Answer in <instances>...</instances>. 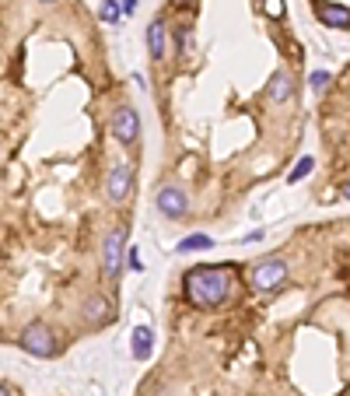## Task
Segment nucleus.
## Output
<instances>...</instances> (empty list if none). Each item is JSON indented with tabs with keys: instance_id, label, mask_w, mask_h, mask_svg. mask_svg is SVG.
<instances>
[{
	"instance_id": "obj_23",
	"label": "nucleus",
	"mask_w": 350,
	"mask_h": 396,
	"mask_svg": "<svg viewBox=\"0 0 350 396\" xmlns=\"http://www.w3.org/2000/svg\"><path fill=\"white\" fill-rule=\"evenodd\" d=\"M39 4H53V0H39Z\"/></svg>"
},
{
	"instance_id": "obj_7",
	"label": "nucleus",
	"mask_w": 350,
	"mask_h": 396,
	"mask_svg": "<svg viewBox=\"0 0 350 396\" xmlns=\"http://www.w3.org/2000/svg\"><path fill=\"white\" fill-rule=\"evenodd\" d=\"M130 190H133V172H130V165H116V169L109 172V179H105V197H109L112 203H126Z\"/></svg>"
},
{
	"instance_id": "obj_1",
	"label": "nucleus",
	"mask_w": 350,
	"mask_h": 396,
	"mask_svg": "<svg viewBox=\"0 0 350 396\" xmlns=\"http://www.w3.org/2000/svg\"><path fill=\"white\" fill-rule=\"evenodd\" d=\"M186 298L196 309H221L224 301L235 291V273L228 267H214V263H200L186 273Z\"/></svg>"
},
{
	"instance_id": "obj_20",
	"label": "nucleus",
	"mask_w": 350,
	"mask_h": 396,
	"mask_svg": "<svg viewBox=\"0 0 350 396\" xmlns=\"http://www.w3.org/2000/svg\"><path fill=\"white\" fill-rule=\"evenodd\" d=\"M120 8H123V14H133L137 11V0H120Z\"/></svg>"
},
{
	"instance_id": "obj_22",
	"label": "nucleus",
	"mask_w": 350,
	"mask_h": 396,
	"mask_svg": "<svg viewBox=\"0 0 350 396\" xmlns=\"http://www.w3.org/2000/svg\"><path fill=\"white\" fill-rule=\"evenodd\" d=\"M0 396H11V393H8V389H4V386H0Z\"/></svg>"
},
{
	"instance_id": "obj_15",
	"label": "nucleus",
	"mask_w": 350,
	"mask_h": 396,
	"mask_svg": "<svg viewBox=\"0 0 350 396\" xmlns=\"http://www.w3.org/2000/svg\"><path fill=\"white\" fill-rule=\"evenodd\" d=\"M175 39H179V56L186 60V56H189V42H193V28H189V25H183L179 32H175Z\"/></svg>"
},
{
	"instance_id": "obj_11",
	"label": "nucleus",
	"mask_w": 350,
	"mask_h": 396,
	"mask_svg": "<svg viewBox=\"0 0 350 396\" xmlns=\"http://www.w3.org/2000/svg\"><path fill=\"white\" fill-rule=\"evenodd\" d=\"M165 49H168V32H165V21L154 18L151 28H148V53L151 60H165Z\"/></svg>"
},
{
	"instance_id": "obj_21",
	"label": "nucleus",
	"mask_w": 350,
	"mask_h": 396,
	"mask_svg": "<svg viewBox=\"0 0 350 396\" xmlns=\"http://www.w3.org/2000/svg\"><path fill=\"white\" fill-rule=\"evenodd\" d=\"M340 197H343V200H350V179H347L343 186H340Z\"/></svg>"
},
{
	"instance_id": "obj_9",
	"label": "nucleus",
	"mask_w": 350,
	"mask_h": 396,
	"mask_svg": "<svg viewBox=\"0 0 350 396\" xmlns=\"http://www.w3.org/2000/svg\"><path fill=\"white\" fill-rule=\"evenodd\" d=\"M81 312H84V319H88V323L102 326V323L112 316V306H109V298H105V295H88V298H84V309H81Z\"/></svg>"
},
{
	"instance_id": "obj_18",
	"label": "nucleus",
	"mask_w": 350,
	"mask_h": 396,
	"mask_svg": "<svg viewBox=\"0 0 350 396\" xmlns=\"http://www.w3.org/2000/svg\"><path fill=\"white\" fill-rule=\"evenodd\" d=\"M308 84H312V88H315V91H323V88H326V84H329V74H326V71H315V74H312V77H308Z\"/></svg>"
},
{
	"instance_id": "obj_3",
	"label": "nucleus",
	"mask_w": 350,
	"mask_h": 396,
	"mask_svg": "<svg viewBox=\"0 0 350 396\" xmlns=\"http://www.w3.org/2000/svg\"><path fill=\"white\" fill-rule=\"evenodd\" d=\"M21 347L32 354V358H53L56 354V337H53V330L46 323H28L21 330Z\"/></svg>"
},
{
	"instance_id": "obj_2",
	"label": "nucleus",
	"mask_w": 350,
	"mask_h": 396,
	"mask_svg": "<svg viewBox=\"0 0 350 396\" xmlns=\"http://www.w3.org/2000/svg\"><path fill=\"white\" fill-rule=\"evenodd\" d=\"M123 260H126V228H112L102 242V273L109 281H116L123 273Z\"/></svg>"
},
{
	"instance_id": "obj_19",
	"label": "nucleus",
	"mask_w": 350,
	"mask_h": 396,
	"mask_svg": "<svg viewBox=\"0 0 350 396\" xmlns=\"http://www.w3.org/2000/svg\"><path fill=\"white\" fill-rule=\"evenodd\" d=\"M126 263H130V270L144 273V260H140V253H137V249H130V253H126Z\"/></svg>"
},
{
	"instance_id": "obj_10",
	"label": "nucleus",
	"mask_w": 350,
	"mask_h": 396,
	"mask_svg": "<svg viewBox=\"0 0 350 396\" xmlns=\"http://www.w3.org/2000/svg\"><path fill=\"white\" fill-rule=\"evenodd\" d=\"M151 347H154L151 326H133V333H130V351H133V358H137V361H148V358H151Z\"/></svg>"
},
{
	"instance_id": "obj_14",
	"label": "nucleus",
	"mask_w": 350,
	"mask_h": 396,
	"mask_svg": "<svg viewBox=\"0 0 350 396\" xmlns=\"http://www.w3.org/2000/svg\"><path fill=\"white\" fill-rule=\"evenodd\" d=\"M98 18L105 21V25H116L123 18V8H120V0H102V8H98Z\"/></svg>"
},
{
	"instance_id": "obj_17",
	"label": "nucleus",
	"mask_w": 350,
	"mask_h": 396,
	"mask_svg": "<svg viewBox=\"0 0 350 396\" xmlns=\"http://www.w3.org/2000/svg\"><path fill=\"white\" fill-rule=\"evenodd\" d=\"M284 11H287L284 0H262V14L267 18H284Z\"/></svg>"
},
{
	"instance_id": "obj_16",
	"label": "nucleus",
	"mask_w": 350,
	"mask_h": 396,
	"mask_svg": "<svg viewBox=\"0 0 350 396\" xmlns=\"http://www.w3.org/2000/svg\"><path fill=\"white\" fill-rule=\"evenodd\" d=\"M312 169H315V162H312V158H301V162L295 165V172L287 175V182H301V179H305V175H308Z\"/></svg>"
},
{
	"instance_id": "obj_5",
	"label": "nucleus",
	"mask_w": 350,
	"mask_h": 396,
	"mask_svg": "<svg viewBox=\"0 0 350 396\" xmlns=\"http://www.w3.org/2000/svg\"><path fill=\"white\" fill-rule=\"evenodd\" d=\"M287 281V263L284 260H262L252 267V288L256 291H273Z\"/></svg>"
},
{
	"instance_id": "obj_8",
	"label": "nucleus",
	"mask_w": 350,
	"mask_h": 396,
	"mask_svg": "<svg viewBox=\"0 0 350 396\" xmlns=\"http://www.w3.org/2000/svg\"><path fill=\"white\" fill-rule=\"evenodd\" d=\"M315 14H319V21H323L326 28H350V8L347 4H326V0H319L315 4Z\"/></svg>"
},
{
	"instance_id": "obj_13",
	"label": "nucleus",
	"mask_w": 350,
	"mask_h": 396,
	"mask_svg": "<svg viewBox=\"0 0 350 396\" xmlns=\"http://www.w3.org/2000/svg\"><path fill=\"white\" fill-rule=\"evenodd\" d=\"M214 246V238L211 235H186L179 242V253H207Z\"/></svg>"
},
{
	"instance_id": "obj_4",
	"label": "nucleus",
	"mask_w": 350,
	"mask_h": 396,
	"mask_svg": "<svg viewBox=\"0 0 350 396\" xmlns=\"http://www.w3.org/2000/svg\"><path fill=\"white\" fill-rule=\"evenodd\" d=\"M109 130H112V137L120 140V144L133 147L140 140V116H137V109L120 106V109L112 112V119H109Z\"/></svg>"
},
{
	"instance_id": "obj_24",
	"label": "nucleus",
	"mask_w": 350,
	"mask_h": 396,
	"mask_svg": "<svg viewBox=\"0 0 350 396\" xmlns=\"http://www.w3.org/2000/svg\"><path fill=\"white\" fill-rule=\"evenodd\" d=\"M179 4H189V0H179Z\"/></svg>"
},
{
	"instance_id": "obj_6",
	"label": "nucleus",
	"mask_w": 350,
	"mask_h": 396,
	"mask_svg": "<svg viewBox=\"0 0 350 396\" xmlns=\"http://www.w3.org/2000/svg\"><path fill=\"white\" fill-rule=\"evenodd\" d=\"M154 203H158V210H161L168 221H179V218L189 214V197H186V190H179V186H161L158 197H154Z\"/></svg>"
},
{
	"instance_id": "obj_12",
	"label": "nucleus",
	"mask_w": 350,
	"mask_h": 396,
	"mask_svg": "<svg viewBox=\"0 0 350 396\" xmlns=\"http://www.w3.org/2000/svg\"><path fill=\"white\" fill-rule=\"evenodd\" d=\"M267 95L273 99V102H291V95H295V81H291V74H273L270 81H267Z\"/></svg>"
}]
</instances>
